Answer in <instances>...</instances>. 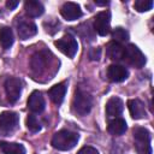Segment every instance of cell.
Segmentation results:
<instances>
[{
    "label": "cell",
    "mask_w": 154,
    "mask_h": 154,
    "mask_svg": "<svg viewBox=\"0 0 154 154\" xmlns=\"http://www.w3.org/2000/svg\"><path fill=\"white\" fill-rule=\"evenodd\" d=\"M78 134L70 130H60L54 134L52 146L58 150H70L78 142Z\"/></svg>",
    "instance_id": "1"
},
{
    "label": "cell",
    "mask_w": 154,
    "mask_h": 154,
    "mask_svg": "<svg viewBox=\"0 0 154 154\" xmlns=\"http://www.w3.org/2000/svg\"><path fill=\"white\" fill-rule=\"evenodd\" d=\"M93 106V99L91 96L82 90V89H77L72 100V109L75 113L79 114V116H85L90 112Z\"/></svg>",
    "instance_id": "2"
},
{
    "label": "cell",
    "mask_w": 154,
    "mask_h": 154,
    "mask_svg": "<svg viewBox=\"0 0 154 154\" xmlns=\"http://www.w3.org/2000/svg\"><path fill=\"white\" fill-rule=\"evenodd\" d=\"M134 140H135V148L138 154H152L150 134L146 128H135Z\"/></svg>",
    "instance_id": "3"
},
{
    "label": "cell",
    "mask_w": 154,
    "mask_h": 154,
    "mask_svg": "<svg viewBox=\"0 0 154 154\" xmlns=\"http://www.w3.org/2000/svg\"><path fill=\"white\" fill-rule=\"evenodd\" d=\"M123 59L126 60V63L129 65H131V66H134L136 69H141L146 64V57H144V54L134 43H130L126 47H124Z\"/></svg>",
    "instance_id": "4"
},
{
    "label": "cell",
    "mask_w": 154,
    "mask_h": 154,
    "mask_svg": "<svg viewBox=\"0 0 154 154\" xmlns=\"http://www.w3.org/2000/svg\"><path fill=\"white\" fill-rule=\"evenodd\" d=\"M54 45L63 54H65L69 58H73L76 55L77 51H78V43H77L76 38L70 34H67V35L63 36L61 38L57 40L54 42Z\"/></svg>",
    "instance_id": "5"
},
{
    "label": "cell",
    "mask_w": 154,
    "mask_h": 154,
    "mask_svg": "<svg viewBox=\"0 0 154 154\" xmlns=\"http://www.w3.org/2000/svg\"><path fill=\"white\" fill-rule=\"evenodd\" d=\"M94 29L100 36H106L111 29V13L108 11L99 12L94 18Z\"/></svg>",
    "instance_id": "6"
},
{
    "label": "cell",
    "mask_w": 154,
    "mask_h": 154,
    "mask_svg": "<svg viewBox=\"0 0 154 154\" xmlns=\"http://www.w3.org/2000/svg\"><path fill=\"white\" fill-rule=\"evenodd\" d=\"M5 93H6V97L11 103H14L22 93V82L18 78L14 77H10L6 79L5 82Z\"/></svg>",
    "instance_id": "7"
},
{
    "label": "cell",
    "mask_w": 154,
    "mask_h": 154,
    "mask_svg": "<svg viewBox=\"0 0 154 154\" xmlns=\"http://www.w3.org/2000/svg\"><path fill=\"white\" fill-rule=\"evenodd\" d=\"M18 114L11 111H5L0 114V130L5 132L13 131L18 125Z\"/></svg>",
    "instance_id": "8"
},
{
    "label": "cell",
    "mask_w": 154,
    "mask_h": 154,
    "mask_svg": "<svg viewBox=\"0 0 154 154\" xmlns=\"http://www.w3.org/2000/svg\"><path fill=\"white\" fill-rule=\"evenodd\" d=\"M128 76H129V71L123 65L112 64L107 67V77L111 82L120 83V82L125 81L128 78Z\"/></svg>",
    "instance_id": "9"
},
{
    "label": "cell",
    "mask_w": 154,
    "mask_h": 154,
    "mask_svg": "<svg viewBox=\"0 0 154 154\" xmlns=\"http://www.w3.org/2000/svg\"><path fill=\"white\" fill-rule=\"evenodd\" d=\"M60 13L66 20H76L82 17L81 6L76 2H65L60 8Z\"/></svg>",
    "instance_id": "10"
},
{
    "label": "cell",
    "mask_w": 154,
    "mask_h": 154,
    "mask_svg": "<svg viewBox=\"0 0 154 154\" xmlns=\"http://www.w3.org/2000/svg\"><path fill=\"white\" fill-rule=\"evenodd\" d=\"M45 106H46V102L41 91L38 90L32 91L28 99V108L32 113H41L45 109Z\"/></svg>",
    "instance_id": "11"
},
{
    "label": "cell",
    "mask_w": 154,
    "mask_h": 154,
    "mask_svg": "<svg viewBox=\"0 0 154 154\" xmlns=\"http://www.w3.org/2000/svg\"><path fill=\"white\" fill-rule=\"evenodd\" d=\"M17 32H18V36L20 40H26V38H30L32 36L36 35L37 32V26L35 23L32 22H20L17 26Z\"/></svg>",
    "instance_id": "12"
},
{
    "label": "cell",
    "mask_w": 154,
    "mask_h": 154,
    "mask_svg": "<svg viewBox=\"0 0 154 154\" xmlns=\"http://www.w3.org/2000/svg\"><path fill=\"white\" fill-rule=\"evenodd\" d=\"M128 108L134 119H142L147 116L144 103L138 99H131L128 101Z\"/></svg>",
    "instance_id": "13"
},
{
    "label": "cell",
    "mask_w": 154,
    "mask_h": 154,
    "mask_svg": "<svg viewBox=\"0 0 154 154\" xmlns=\"http://www.w3.org/2000/svg\"><path fill=\"white\" fill-rule=\"evenodd\" d=\"M123 109H124V103H123L122 99H119L117 96L108 99V101L106 103V113L108 117L118 118V116L122 114Z\"/></svg>",
    "instance_id": "14"
},
{
    "label": "cell",
    "mask_w": 154,
    "mask_h": 154,
    "mask_svg": "<svg viewBox=\"0 0 154 154\" xmlns=\"http://www.w3.org/2000/svg\"><path fill=\"white\" fill-rule=\"evenodd\" d=\"M66 94V84L65 83H59L53 85L49 90H48V96L49 99L55 103V105H60L64 101Z\"/></svg>",
    "instance_id": "15"
},
{
    "label": "cell",
    "mask_w": 154,
    "mask_h": 154,
    "mask_svg": "<svg viewBox=\"0 0 154 154\" xmlns=\"http://www.w3.org/2000/svg\"><path fill=\"white\" fill-rule=\"evenodd\" d=\"M24 10H25V13L29 17H31V18L40 17L45 12L43 5L41 2H38V1H36V0H28V1H25Z\"/></svg>",
    "instance_id": "16"
},
{
    "label": "cell",
    "mask_w": 154,
    "mask_h": 154,
    "mask_svg": "<svg viewBox=\"0 0 154 154\" xmlns=\"http://www.w3.org/2000/svg\"><path fill=\"white\" fill-rule=\"evenodd\" d=\"M126 122L122 118H114L112 120L108 122V126H107V130L111 135H114V136H120L123 135L125 131H126Z\"/></svg>",
    "instance_id": "17"
},
{
    "label": "cell",
    "mask_w": 154,
    "mask_h": 154,
    "mask_svg": "<svg viewBox=\"0 0 154 154\" xmlns=\"http://www.w3.org/2000/svg\"><path fill=\"white\" fill-rule=\"evenodd\" d=\"M107 55L111 60L113 61H119L123 59V55H124V47L120 45V43H117V42H109L108 46H107Z\"/></svg>",
    "instance_id": "18"
},
{
    "label": "cell",
    "mask_w": 154,
    "mask_h": 154,
    "mask_svg": "<svg viewBox=\"0 0 154 154\" xmlns=\"http://www.w3.org/2000/svg\"><path fill=\"white\" fill-rule=\"evenodd\" d=\"M13 32L11 28L8 26H1L0 28V45L4 49H8L13 45Z\"/></svg>",
    "instance_id": "19"
},
{
    "label": "cell",
    "mask_w": 154,
    "mask_h": 154,
    "mask_svg": "<svg viewBox=\"0 0 154 154\" xmlns=\"http://www.w3.org/2000/svg\"><path fill=\"white\" fill-rule=\"evenodd\" d=\"M1 150L5 154H25L24 146L20 143H13V142H2Z\"/></svg>",
    "instance_id": "20"
},
{
    "label": "cell",
    "mask_w": 154,
    "mask_h": 154,
    "mask_svg": "<svg viewBox=\"0 0 154 154\" xmlns=\"http://www.w3.org/2000/svg\"><path fill=\"white\" fill-rule=\"evenodd\" d=\"M112 38L114 42L122 45V42H125L129 40V32L123 28H116L112 31Z\"/></svg>",
    "instance_id": "21"
},
{
    "label": "cell",
    "mask_w": 154,
    "mask_h": 154,
    "mask_svg": "<svg viewBox=\"0 0 154 154\" xmlns=\"http://www.w3.org/2000/svg\"><path fill=\"white\" fill-rule=\"evenodd\" d=\"M25 124H26L28 130L31 131V132H37V131L41 130V124H40L38 119L35 116H32V114H30V116L26 117Z\"/></svg>",
    "instance_id": "22"
},
{
    "label": "cell",
    "mask_w": 154,
    "mask_h": 154,
    "mask_svg": "<svg viewBox=\"0 0 154 154\" xmlns=\"http://www.w3.org/2000/svg\"><path fill=\"white\" fill-rule=\"evenodd\" d=\"M134 7L138 12H147L153 7V1L152 0H137L135 1Z\"/></svg>",
    "instance_id": "23"
},
{
    "label": "cell",
    "mask_w": 154,
    "mask_h": 154,
    "mask_svg": "<svg viewBox=\"0 0 154 154\" xmlns=\"http://www.w3.org/2000/svg\"><path fill=\"white\" fill-rule=\"evenodd\" d=\"M77 154H100V153L96 150V148L90 147V146H85V147H82Z\"/></svg>",
    "instance_id": "24"
},
{
    "label": "cell",
    "mask_w": 154,
    "mask_h": 154,
    "mask_svg": "<svg viewBox=\"0 0 154 154\" xmlns=\"http://www.w3.org/2000/svg\"><path fill=\"white\" fill-rule=\"evenodd\" d=\"M101 55V49L100 48H91L90 53H89V58L91 60H99Z\"/></svg>",
    "instance_id": "25"
},
{
    "label": "cell",
    "mask_w": 154,
    "mask_h": 154,
    "mask_svg": "<svg viewBox=\"0 0 154 154\" xmlns=\"http://www.w3.org/2000/svg\"><path fill=\"white\" fill-rule=\"evenodd\" d=\"M18 1L17 0H8L7 2H6V7L7 8H10V10H13V8H16L17 6H18Z\"/></svg>",
    "instance_id": "26"
},
{
    "label": "cell",
    "mask_w": 154,
    "mask_h": 154,
    "mask_svg": "<svg viewBox=\"0 0 154 154\" xmlns=\"http://www.w3.org/2000/svg\"><path fill=\"white\" fill-rule=\"evenodd\" d=\"M95 4L99 5V6H103V5H107L108 1H95Z\"/></svg>",
    "instance_id": "27"
}]
</instances>
